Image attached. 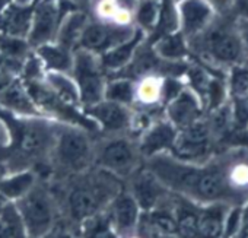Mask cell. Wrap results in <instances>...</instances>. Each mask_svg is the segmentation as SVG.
<instances>
[{
    "instance_id": "52a82bcc",
    "label": "cell",
    "mask_w": 248,
    "mask_h": 238,
    "mask_svg": "<svg viewBox=\"0 0 248 238\" xmlns=\"http://www.w3.org/2000/svg\"><path fill=\"white\" fill-rule=\"evenodd\" d=\"M14 203L28 238H41L56 228L59 212L57 200L54 194L38 181L28 193Z\"/></svg>"
},
{
    "instance_id": "1f68e13d",
    "label": "cell",
    "mask_w": 248,
    "mask_h": 238,
    "mask_svg": "<svg viewBox=\"0 0 248 238\" xmlns=\"http://www.w3.org/2000/svg\"><path fill=\"white\" fill-rule=\"evenodd\" d=\"M161 14V0H140L135 12V25L148 32L156 28Z\"/></svg>"
},
{
    "instance_id": "7a4b0ae2",
    "label": "cell",
    "mask_w": 248,
    "mask_h": 238,
    "mask_svg": "<svg viewBox=\"0 0 248 238\" xmlns=\"http://www.w3.org/2000/svg\"><path fill=\"white\" fill-rule=\"evenodd\" d=\"M120 191H123V184L118 177L98 167H91L67 177L63 207L70 221L83 223L107 210Z\"/></svg>"
},
{
    "instance_id": "d4e9b609",
    "label": "cell",
    "mask_w": 248,
    "mask_h": 238,
    "mask_svg": "<svg viewBox=\"0 0 248 238\" xmlns=\"http://www.w3.org/2000/svg\"><path fill=\"white\" fill-rule=\"evenodd\" d=\"M38 177L32 170L15 171L11 175L0 178V199L3 202H16L25 193H28L37 183Z\"/></svg>"
},
{
    "instance_id": "d6986e66",
    "label": "cell",
    "mask_w": 248,
    "mask_h": 238,
    "mask_svg": "<svg viewBox=\"0 0 248 238\" xmlns=\"http://www.w3.org/2000/svg\"><path fill=\"white\" fill-rule=\"evenodd\" d=\"M0 107L21 117L43 115L34 104L27 86L19 79H12L0 92Z\"/></svg>"
},
{
    "instance_id": "9c48e42d",
    "label": "cell",
    "mask_w": 248,
    "mask_h": 238,
    "mask_svg": "<svg viewBox=\"0 0 248 238\" xmlns=\"http://www.w3.org/2000/svg\"><path fill=\"white\" fill-rule=\"evenodd\" d=\"M213 141L215 138L209 122L200 118L193 125L177 130L170 154L181 161L200 164L207 161Z\"/></svg>"
},
{
    "instance_id": "83f0119b",
    "label": "cell",
    "mask_w": 248,
    "mask_h": 238,
    "mask_svg": "<svg viewBox=\"0 0 248 238\" xmlns=\"http://www.w3.org/2000/svg\"><path fill=\"white\" fill-rule=\"evenodd\" d=\"M35 54L41 60L46 72L70 73L73 66V51L59 46L57 43L44 44L35 48Z\"/></svg>"
},
{
    "instance_id": "b9f144b4",
    "label": "cell",
    "mask_w": 248,
    "mask_h": 238,
    "mask_svg": "<svg viewBox=\"0 0 248 238\" xmlns=\"http://www.w3.org/2000/svg\"><path fill=\"white\" fill-rule=\"evenodd\" d=\"M5 174H6V173H5V167H3L2 164H0V178H2Z\"/></svg>"
},
{
    "instance_id": "836d02e7",
    "label": "cell",
    "mask_w": 248,
    "mask_h": 238,
    "mask_svg": "<svg viewBox=\"0 0 248 238\" xmlns=\"http://www.w3.org/2000/svg\"><path fill=\"white\" fill-rule=\"evenodd\" d=\"M239 40H241V46H242V51H244V59L245 62H248V16H241L236 19L235 22Z\"/></svg>"
},
{
    "instance_id": "4dcf8cb0",
    "label": "cell",
    "mask_w": 248,
    "mask_h": 238,
    "mask_svg": "<svg viewBox=\"0 0 248 238\" xmlns=\"http://www.w3.org/2000/svg\"><path fill=\"white\" fill-rule=\"evenodd\" d=\"M104 99L120 102L127 107H135V80L130 78H117L107 80Z\"/></svg>"
},
{
    "instance_id": "7bdbcfd3",
    "label": "cell",
    "mask_w": 248,
    "mask_h": 238,
    "mask_svg": "<svg viewBox=\"0 0 248 238\" xmlns=\"http://www.w3.org/2000/svg\"><path fill=\"white\" fill-rule=\"evenodd\" d=\"M175 2H180V0H175Z\"/></svg>"
},
{
    "instance_id": "cb8c5ba5",
    "label": "cell",
    "mask_w": 248,
    "mask_h": 238,
    "mask_svg": "<svg viewBox=\"0 0 248 238\" xmlns=\"http://www.w3.org/2000/svg\"><path fill=\"white\" fill-rule=\"evenodd\" d=\"M229 96L233 102V118L244 120L248 117V66L241 64L231 69Z\"/></svg>"
},
{
    "instance_id": "30bf717a",
    "label": "cell",
    "mask_w": 248,
    "mask_h": 238,
    "mask_svg": "<svg viewBox=\"0 0 248 238\" xmlns=\"http://www.w3.org/2000/svg\"><path fill=\"white\" fill-rule=\"evenodd\" d=\"M138 30L139 28L136 25H115L89 19L79 38L78 48L101 56L111 48L132 40Z\"/></svg>"
},
{
    "instance_id": "ac0fdd59",
    "label": "cell",
    "mask_w": 248,
    "mask_h": 238,
    "mask_svg": "<svg viewBox=\"0 0 248 238\" xmlns=\"http://www.w3.org/2000/svg\"><path fill=\"white\" fill-rule=\"evenodd\" d=\"M140 0H89L93 19L115 25H135V12Z\"/></svg>"
},
{
    "instance_id": "d590c367",
    "label": "cell",
    "mask_w": 248,
    "mask_h": 238,
    "mask_svg": "<svg viewBox=\"0 0 248 238\" xmlns=\"http://www.w3.org/2000/svg\"><path fill=\"white\" fill-rule=\"evenodd\" d=\"M238 238H248V207L245 212H241L239 226H238Z\"/></svg>"
},
{
    "instance_id": "ba28073f",
    "label": "cell",
    "mask_w": 248,
    "mask_h": 238,
    "mask_svg": "<svg viewBox=\"0 0 248 238\" xmlns=\"http://www.w3.org/2000/svg\"><path fill=\"white\" fill-rule=\"evenodd\" d=\"M70 75L79 88L82 108L91 107L104 99L107 78L98 54L76 48L73 51V66Z\"/></svg>"
},
{
    "instance_id": "9a60e30c",
    "label": "cell",
    "mask_w": 248,
    "mask_h": 238,
    "mask_svg": "<svg viewBox=\"0 0 248 238\" xmlns=\"http://www.w3.org/2000/svg\"><path fill=\"white\" fill-rule=\"evenodd\" d=\"M178 31L186 40L203 32L216 18L215 11L204 0H180L178 6Z\"/></svg>"
},
{
    "instance_id": "5bb4252c",
    "label": "cell",
    "mask_w": 248,
    "mask_h": 238,
    "mask_svg": "<svg viewBox=\"0 0 248 238\" xmlns=\"http://www.w3.org/2000/svg\"><path fill=\"white\" fill-rule=\"evenodd\" d=\"M203 104L191 88H183L165 104V118L177 129L187 127L203 118Z\"/></svg>"
},
{
    "instance_id": "3957f363",
    "label": "cell",
    "mask_w": 248,
    "mask_h": 238,
    "mask_svg": "<svg viewBox=\"0 0 248 238\" xmlns=\"http://www.w3.org/2000/svg\"><path fill=\"white\" fill-rule=\"evenodd\" d=\"M11 145L9 168L11 173L30 170V165L50 162V155L56 138L59 122L44 115L21 117L9 111Z\"/></svg>"
},
{
    "instance_id": "f35d334b",
    "label": "cell",
    "mask_w": 248,
    "mask_h": 238,
    "mask_svg": "<svg viewBox=\"0 0 248 238\" xmlns=\"http://www.w3.org/2000/svg\"><path fill=\"white\" fill-rule=\"evenodd\" d=\"M12 3L18 5V6H32L34 0H12Z\"/></svg>"
},
{
    "instance_id": "7402d4cb",
    "label": "cell",
    "mask_w": 248,
    "mask_h": 238,
    "mask_svg": "<svg viewBox=\"0 0 248 238\" xmlns=\"http://www.w3.org/2000/svg\"><path fill=\"white\" fill-rule=\"evenodd\" d=\"M32 6L9 5L0 14V32L27 40L32 21Z\"/></svg>"
},
{
    "instance_id": "44dd1931",
    "label": "cell",
    "mask_w": 248,
    "mask_h": 238,
    "mask_svg": "<svg viewBox=\"0 0 248 238\" xmlns=\"http://www.w3.org/2000/svg\"><path fill=\"white\" fill-rule=\"evenodd\" d=\"M145 31L138 30V32L135 34V37L126 43H123L114 48H111L109 51L104 53L99 56L102 69L107 72H118L121 69H126L130 62L135 57L136 50L139 48V46L142 44L143 38H145Z\"/></svg>"
},
{
    "instance_id": "8992f818",
    "label": "cell",
    "mask_w": 248,
    "mask_h": 238,
    "mask_svg": "<svg viewBox=\"0 0 248 238\" xmlns=\"http://www.w3.org/2000/svg\"><path fill=\"white\" fill-rule=\"evenodd\" d=\"M142 155L138 148L136 138L130 133L105 135L95 141L93 167H98L115 177L130 178L140 168Z\"/></svg>"
},
{
    "instance_id": "7c38bea8",
    "label": "cell",
    "mask_w": 248,
    "mask_h": 238,
    "mask_svg": "<svg viewBox=\"0 0 248 238\" xmlns=\"http://www.w3.org/2000/svg\"><path fill=\"white\" fill-rule=\"evenodd\" d=\"M63 16L60 0H40L35 3L31 28L27 37L30 47L35 50L44 44L54 43Z\"/></svg>"
},
{
    "instance_id": "ee69618b",
    "label": "cell",
    "mask_w": 248,
    "mask_h": 238,
    "mask_svg": "<svg viewBox=\"0 0 248 238\" xmlns=\"http://www.w3.org/2000/svg\"><path fill=\"white\" fill-rule=\"evenodd\" d=\"M130 238H135V237H130Z\"/></svg>"
},
{
    "instance_id": "5b68a950",
    "label": "cell",
    "mask_w": 248,
    "mask_h": 238,
    "mask_svg": "<svg viewBox=\"0 0 248 238\" xmlns=\"http://www.w3.org/2000/svg\"><path fill=\"white\" fill-rule=\"evenodd\" d=\"M93 146L92 132L78 125L59 122L50 165L64 177L83 173L93 167Z\"/></svg>"
},
{
    "instance_id": "ab89813d",
    "label": "cell",
    "mask_w": 248,
    "mask_h": 238,
    "mask_svg": "<svg viewBox=\"0 0 248 238\" xmlns=\"http://www.w3.org/2000/svg\"><path fill=\"white\" fill-rule=\"evenodd\" d=\"M9 5H12V0H0V14H2Z\"/></svg>"
},
{
    "instance_id": "4316f807",
    "label": "cell",
    "mask_w": 248,
    "mask_h": 238,
    "mask_svg": "<svg viewBox=\"0 0 248 238\" xmlns=\"http://www.w3.org/2000/svg\"><path fill=\"white\" fill-rule=\"evenodd\" d=\"M43 80L47 85V88L57 98H60L63 102H66V104H69L72 107H76V108H82L79 88H78V85H76V82H75V79L72 78L70 73L46 72Z\"/></svg>"
},
{
    "instance_id": "f1b7e54d",
    "label": "cell",
    "mask_w": 248,
    "mask_h": 238,
    "mask_svg": "<svg viewBox=\"0 0 248 238\" xmlns=\"http://www.w3.org/2000/svg\"><path fill=\"white\" fill-rule=\"evenodd\" d=\"M154 51L164 62H180L188 51L187 40L180 31L167 34L155 44Z\"/></svg>"
},
{
    "instance_id": "f546056e",
    "label": "cell",
    "mask_w": 248,
    "mask_h": 238,
    "mask_svg": "<svg viewBox=\"0 0 248 238\" xmlns=\"http://www.w3.org/2000/svg\"><path fill=\"white\" fill-rule=\"evenodd\" d=\"M0 238H28L15 203L5 202L0 209Z\"/></svg>"
},
{
    "instance_id": "2e32d148",
    "label": "cell",
    "mask_w": 248,
    "mask_h": 238,
    "mask_svg": "<svg viewBox=\"0 0 248 238\" xmlns=\"http://www.w3.org/2000/svg\"><path fill=\"white\" fill-rule=\"evenodd\" d=\"M177 136V129L167 118L154 120L138 138V148L143 159L155 157L158 154L170 152Z\"/></svg>"
},
{
    "instance_id": "ffe728a7",
    "label": "cell",
    "mask_w": 248,
    "mask_h": 238,
    "mask_svg": "<svg viewBox=\"0 0 248 238\" xmlns=\"http://www.w3.org/2000/svg\"><path fill=\"white\" fill-rule=\"evenodd\" d=\"M165 104V78L158 73H148L135 80V105L143 110H154Z\"/></svg>"
},
{
    "instance_id": "484cf974",
    "label": "cell",
    "mask_w": 248,
    "mask_h": 238,
    "mask_svg": "<svg viewBox=\"0 0 248 238\" xmlns=\"http://www.w3.org/2000/svg\"><path fill=\"white\" fill-rule=\"evenodd\" d=\"M89 18L85 12L82 11H75V12H69L63 16L57 35H56V41L59 46L75 51L78 48V43L79 38L88 24Z\"/></svg>"
},
{
    "instance_id": "603a6c76",
    "label": "cell",
    "mask_w": 248,
    "mask_h": 238,
    "mask_svg": "<svg viewBox=\"0 0 248 238\" xmlns=\"http://www.w3.org/2000/svg\"><path fill=\"white\" fill-rule=\"evenodd\" d=\"M229 206L207 205L200 207L197 221V238H222Z\"/></svg>"
},
{
    "instance_id": "6da1fadb",
    "label": "cell",
    "mask_w": 248,
    "mask_h": 238,
    "mask_svg": "<svg viewBox=\"0 0 248 238\" xmlns=\"http://www.w3.org/2000/svg\"><path fill=\"white\" fill-rule=\"evenodd\" d=\"M145 161V167L168 191L196 205L241 207L247 203V199L236 193L228 180L223 154L200 164L181 161L170 152L158 154Z\"/></svg>"
},
{
    "instance_id": "8fae6325",
    "label": "cell",
    "mask_w": 248,
    "mask_h": 238,
    "mask_svg": "<svg viewBox=\"0 0 248 238\" xmlns=\"http://www.w3.org/2000/svg\"><path fill=\"white\" fill-rule=\"evenodd\" d=\"M83 112L96 125L98 130L105 135L132 133L133 130L135 110L120 102L102 99L83 108Z\"/></svg>"
},
{
    "instance_id": "4fadbf2b",
    "label": "cell",
    "mask_w": 248,
    "mask_h": 238,
    "mask_svg": "<svg viewBox=\"0 0 248 238\" xmlns=\"http://www.w3.org/2000/svg\"><path fill=\"white\" fill-rule=\"evenodd\" d=\"M107 209V218L120 238L135 235L140 222V207L129 191H120Z\"/></svg>"
},
{
    "instance_id": "277c9868",
    "label": "cell",
    "mask_w": 248,
    "mask_h": 238,
    "mask_svg": "<svg viewBox=\"0 0 248 238\" xmlns=\"http://www.w3.org/2000/svg\"><path fill=\"white\" fill-rule=\"evenodd\" d=\"M187 46L204 63L215 67L232 69L245 63L235 22L228 24L215 18L203 32L187 40Z\"/></svg>"
},
{
    "instance_id": "e0dca14e",
    "label": "cell",
    "mask_w": 248,
    "mask_h": 238,
    "mask_svg": "<svg viewBox=\"0 0 248 238\" xmlns=\"http://www.w3.org/2000/svg\"><path fill=\"white\" fill-rule=\"evenodd\" d=\"M136 203L139 205L140 210L149 212L159 206L167 194L168 190L159 183V180L146 168L140 167L132 177H130V191H129Z\"/></svg>"
},
{
    "instance_id": "8d00e7d4",
    "label": "cell",
    "mask_w": 248,
    "mask_h": 238,
    "mask_svg": "<svg viewBox=\"0 0 248 238\" xmlns=\"http://www.w3.org/2000/svg\"><path fill=\"white\" fill-rule=\"evenodd\" d=\"M12 75L6 70H3L2 67H0V92H2V89L12 80Z\"/></svg>"
},
{
    "instance_id": "e575fe53",
    "label": "cell",
    "mask_w": 248,
    "mask_h": 238,
    "mask_svg": "<svg viewBox=\"0 0 248 238\" xmlns=\"http://www.w3.org/2000/svg\"><path fill=\"white\" fill-rule=\"evenodd\" d=\"M204 2L215 11V14L222 16L228 14L233 5V0H204Z\"/></svg>"
},
{
    "instance_id": "60d3db41",
    "label": "cell",
    "mask_w": 248,
    "mask_h": 238,
    "mask_svg": "<svg viewBox=\"0 0 248 238\" xmlns=\"http://www.w3.org/2000/svg\"><path fill=\"white\" fill-rule=\"evenodd\" d=\"M76 6H89V0H70Z\"/></svg>"
},
{
    "instance_id": "74e56055",
    "label": "cell",
    "mask_w": 248,
    "mask_h": 238,
    "mask_svg": "<svg viewBox=\"0 0 248 238\" xmlns=\"http://www.w3.org/2000/svg\"><path fill=\"white\" fill-rule=\"evenodd\" d=\"M41 238H72V235H69L67 232H56V228H54Z\"/></svg>"
},
{
    "instance_id": "d6a6232c",
    "label": "cell",
    "mask_w": 248,
    "mask_h": 238,
    "mask_svg": "<svg viewBox=\"0 0 248 238\" xmlns=\"http://www.w3.org/2000/svg\"><path fill=\"white\" fill-rule=\"evenodd\" d=\"M83 238H120L112 229L108 218H102L101 213L85 221Z\"/></svg>"
}]
</instances>
